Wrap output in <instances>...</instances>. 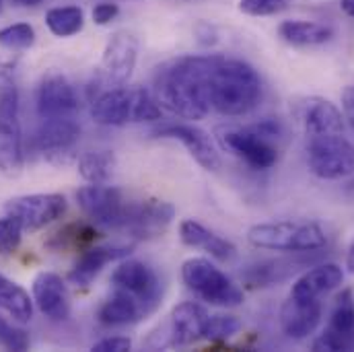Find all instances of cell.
<instances>
[{
  "mask_svg": "<svg viewBox=\"0 0 354 352\" xmlns=\"http://www.w3.org/2000/svg\"><path fill=\"white\" fill-rule=\"evenodd\" d=\"M282 134L284 128L274 118H264L256 124L245 126L216 128V138L221 147L256 172H268L278 163L280 151L276 142L282 138Z\"/></svg>",
  "mask_w": 354,
  "mask_h": 352,
  "instance_id": "3957f363",
  "label": "cell"
},
{
  "mask_svg": "<svg viewBox=\"0 0 354 352\" xmlns=\"http://www.w3.org/2000/svg\"><path fill=\"white\" fill-rule=\"evenodd\" d=\"M183 284L202 301L216 307H239L245 299L241 286L206 258H189L181 264Z\"/></svg>",
  "mask_w": 354,
  "mask_h": 352,
  "instance_id": "8992f818",
  "label": "cell"
},
{
  "mask_svg": "<svg viewBox=\"0 0 354 352\" xmlns=\"http://www.w3.org/2000/svg\"><path fill=\"white\" fill-rule=\"evenodd\" d=\"M77 202L95 227L120 231L128 200L124 194L107 183H88L77 192Z\"/></svg>",
  "mask_w": 354,
  "mask_h": 352,
  "instance_id": "8fae6325",
  "label": "cell"
},
{
  "mask_svg": "<svg viewBox=\"0 0 354 352\" xmlns=\"http://www.w3.org/2000/svg\"><path fill=\"white\" fill-rule=\"evenodd\" d=\"M241 319L237 315L231 313H216L210 315L206 322V330H204V340L210 342H227L233 336H237L241 332Z\"/></svg>",
  "mask_w": 354,
  "mask_h": 352,
  "instance_id": "1f68e13d",
  "label": "cell"
},
{
  "mask_svg": "<svg viewBox=\"0 0 354 352\" xmlns=\"http://www.w3.org/2000/svg\"><path fill=\"white\" fill-rule=\"evenodd\" d=\"M324 317V307L319 299L292 297L280 307V328L290 340H307L319 328Z\"/></svg>",
  "mask_w": 354,
  "mask_h": 352,
  "instance_id": "d6986e66",
  "label": "cell"
},
{
  "mask_svg": "<svg viewBox=\"0 0 354 352\" xmlns=\"http://www.w3.org/2000/svg\"><path fill=\"white\" fill-rule=\"evenodd\" d=\"M214 54L183 56L163 64L155 77V97L167 111L183 120H202L210 113V71Z\"/></svg>",
  "mask_w": 354,
  "mask_h": 352,
  "instance_id": "6da1fadb",
  "label": "cell"
},
{
  "mask_svg": "<svg viewBox=\"0 0 354 352\" xmlns=\"http://www.w3.org/2000/svg\"><path fill=\"white\" fill-rule=\"evenodd\" d=\"M17 6H25V8H29V6H37V4H41L44 0H12Z\"/></svg>",
  "mask_w": 354,
  "mask_h": 352,
  "instance_id": "ee69618b",
  "label": "cell"
},
{
  "mask_svg": "<svg viewBox=\"0 0 354 352\" xmlns=\"http://www.w3.org/2000/svg\"><path fill=\"white\" fill-rule=\"evenodd\" d=\"M35 109L39 120L52 118H77L79 97L73 83L58 73H50L41 79L35 93Z\"/></svg>",
  "mask_w": 354,
  "mask_h": 352,
  "instance_id": "9a60e30c",
  "label": "cell"
},
{
  "mask_svg": "<svg viewBox=\"0 0 354 352\" xmlns=\"http://www.w3.org/2000/svg\"><path fill=\"white\" fill-rule=\"evenodd\" d=\"M346 268H348L351 274H354V241L351 243L348 252H346Z\"/></svg>",
  "mask_w": 354,
  "mask_h": 352,
  "instance_id": "7bdbcfd3",
  "label": "cell"
},
{
  "mask_svg": "<svg viewBox=\"0 0 354 352\" xmlns=\"http://www.w3.org/2000/svg\"><path fill=\"white\" fill-rule=\"evenodd\" d=\"M208 317H210L208 311L194 301H183V303L176 305L169 315V322L165 326L163 340L159 342L157 349L189 346V344L202 340Z\"/></svg>",
  "mask_w": 354,
  "mask_h": 352,
  "instance_id": "2e32d148",
  "label": "cell"
},
{
  "mask_svg": "<svg viewBox=\"0 0 354 352\" xmlns=\"http://www.w3.org/2000/svg\"><path fill=\"white\" fill-rule=\"evenodd\" d=\"M46 27L56 37H73L85 27V12L81 6H56L46 12Z\"/></svg>",
  "mask_w": 354,
  "mask_h": 352,
  "instance_id": "f546056e",
  "label": "cell"
},
{
  "mask_svg": "<svg viewBox=\"0 0 354 352\" xmlns=\"http://www.w3.org/2000/svg\"><path fill=\"white\" fill-rule=\"evenodd\" d=\"M155 136L179 140L189 157L206 172H216L221 167V155L216 153L210 136L194 124H165L155 130Z\"/></svg>",
  "mask_w": 354,
  "mask_h": 352,
  "instance_id": "ac0fdd59",
  "label": "cell"
},
{
  "mask_svg": "<svg viewBox=\"0 0 354 352\" xmlns=\"http://www.w3.org/2000/svg\"><path fill=\"white\" fill-rule=\"evenodd\" d=\"M23 233H25V227L21 219L10 212H4L0 216V256L4 258L12 256L21 246Z\"/></svg>",
  "mask_w": 354,
  "mask_h": 352,
  "instance_id": "836d02e7",
  "label": "cell"
},
{
  "mask_svg": "<svg viewBox=\"0 0 354 352\" xmlns=\"http://www.w3.org/2000/svg\"><path fill=\"white\" fill-rule=\"evenodd\" d=\"M66 206L68 204L62 194H27L8 200L4 204V212L19 216L25 231L35 233L62 219Z\"/></svg>",
  "mask_w": 354,
  "mask_h": 352,
  "instance_id": "5bb4252c",
  "label": "cell"
},
{
  "mask_svg": "<svg viewBox=\"0 0 354 352\" xmlns=\"http://www.w3.org/2000/svg\"><path fill=\"white\" fill-rule=\"evenodd\" d=\"M344 282V270L334 262L313 266L311 270H305L292 284L290 295L303 297V299H319L322 295L338 288Z\"/></svg>",
  "mask_w": 354,
  "mask_h": 352,
  "instance_id": "d4e9b609",
  "label": "cell"
},
{
  "mask_svg": "<svg viewBox=\"0 0 354 352\" xmlns=\"http://www.w3.org/2000/svg\"><path fill=\"white\" fill-rule=\"evenodd\" d=\"M81 142V126L77 118H52L39 120L33 136L37 153L52 165H68L77 157Z\"/></svg>",
  "mask_w": 354,
  "mask_h": 352,
  "instance_id": "ba28073f",
  "label": "cell"
},
{
  "mask_svg": "<svg viewBox=\"0 0 354 352\" xmlns=\"http://www.w3.org/2000/svg\"><path fill=\"white\" fill-rule=\"evenodd\" d=\"M288 6V0H239V10L250 17H270Z\"/></svg>",
  "mask_w": 354,
  "mask_h": 352,
  "instance_id": "8d00e7d4",
  "label": "cell"
},
{
  "mask_svg": "<svg viewBox=\"0 0 354 352\" xmlns=\"http://www.w3.org/2000/svg\"><path fill=\"white\" fill-rule=\"evenodd\" d=\"M248 241L258 250L309 254L328 246V235L322 225L313 221H274L260 223L248 231Z\"/></svg>",
  "mask_w": 354,
  "mask_h": 352,
  "instance_id": "277c9868",
  "label": "cell"
},
{
  "mask_svg": "<svg viewBox=\"0 0 354 352\" xmlns=\"http://www.w3.org/2000/svg\"><path fill=\"white\" fill-rule=\"evenodd\" d=\"M136 60H138V39L128 31L113 33L103 50L93 89L97 91L103 87L126 85L134 73Z\"/></svg>",
  "mask_w": 354,
  "mask_h": 352,
  "instance_id": "30bf717a",
  "label": "cell"
},
{
  "mask_svg": "<svg viewBox=\"0 0 354 352\" xmlns=\"http://www.w3.org/2000/svg\"><path fill=\"white\" fill-rule=\"evenodd\" d=\"M149 315V311L145 309V305L132 297L126 290L113 288V293L101 303L97 317L103 326L109 328H122V326H132L138 324L140 319H145Z\"/></svg>",
  "mask_w": 354,
  "mask_h": 352,
  "instance_id": "cb8c5ba5",
  "label": "cell"
},
{
  "mask_svg": "<svg viewBox=\"0 0 354 352\" xmlns=\"http://www.w3.org/2000/svg\"><path fill=\"white\" fill-rule=\"evenodd\" d=\"M176 216L171 202L161 198H142L128 200L122 233H128L134 239H157L161 237Z\"/></svg>",
  "mask_w": 354,
  "mask_h": 352,
  "instance_id": "9c48e42d",
  "label": "cell"
},
{
  "mask_svg": "<svg viewBox=\"0 0 354 352\" xmlns=\"http://www.w3.org/2000/svg\"><path fill=\"white\" fill-rule=\"evenodd\" d=\"M2 6H4V0H0V12H2Z\"/></svg>",
  "mask_w": 354,
  "mask_h": 352,
  "instance_id": "f6af8a7d",
  "label": "cell"
},
{
  "mask_svg": "<svg viewBox=\"0 0 354 352\" xmlns=\"http://www.w3.org/2000/svg\"><path fill=\"white\" fill-rule=\"evenodd\" d=\"M311 349L317 352L354 351V295L342 288L332 305L326 330L313 340Z\"/></svg>",
  "mask_w": 354,
  "mask_h": 352,
  "instance_id": "4fadbf2b",
  "label": "cell"
},
{
  "mask_svg": "<svg viewBox=\"0 0 354 352\" xmlns=\"http://www.w3.org/2000/svg\"><path fill=\"white\" fill-rule=\"evenodd\" d=\"M118 15H120V6L115 2H109V0L95 4V8H93V21H95V25H109Z\"/></svg>",
  "mask_w": 354,
  "mask_h": 352,
  "instance_id": "f35d334b",
  "label": "cell"
},
{
  "mask_svg": "<svg viewBox=\"0 0 354 352\" xmlns=\"http://www.w3.org/2000/svg\"><path fill=\"white\" fill-rule=\"evenodd\" d=\"M340 8L346 17L354 19V0H340Z\"/></svg>",
  "mask_w": 354,
  "mask_h": 352,
  "instance_id": "b9f144b4",
  "label": "cell"
},
{
  "mask_svg": "<svg viewBox=\"0 0 354 352\" xmlns=\"http://www.w3.org/2000/svg\"><path fill=\"white\" fill-rule=\"evenodd\" d=\"M307 167L324 181H336L354 174V145L344 134L307 138Z\"/></svg>",
  "mask_w": 354,
  "mask_h": 352,
  "instance_id": "52a82bcc",
  "label": "cell"
},
{
  "mask_svg": "<svg viewBox=\"0 0 354 352\" xmlns=\"http://www.w3.org/2000/svg\"><path fill=\"white\" fill-rule=\"evenodd\" d=\"M301 270V262H286V260H266L248 266L241 272V280L248 288H266L274 286L286 278H290L295 272Z\"/></svg>",
  "mask_w": 354,
  "mask_h": 352,
  "instance_id": "4316f807",
  "label": "cell"
},
{
  "mask_svg": "<svg viewBox=\"0 0 354 352\" xmlns=\"http://www.w3.org/2000/svg\"><path fill=\"white\" fill-rule=\"evenodd\" d=\"M35 307L52 322H66L71 317V295L62 276L54 272H39L31 284Z\"/></svg>",
  "mask_w": 354,
  "mask_h": 352,
  "instance_id": "ffe728a7",
  "label": "cell"
},
{
  "mask_svg": "<svg viewBox=\"0 0 354 352\" xmlns=\"http://www.w3.org/2000/svg\"><path fill=\"white\" fill-rule=\"evenodd\" d=\"M113 288L126 290L132 297H136L145 309L151 313L157 311L163 299V282L153 266L142 260H124L111 274Z\"/></svg>",
  "mask_w": 354,
  "mask_h": 352,
  "instance_id": "7c38bea8",
  "label": "cell"
},
{
  "mask_svg": "<svg viewBox=\"0 0 354 352\" xmlns=\"http://www.w3.org/2000/svg\"><path fill=\"white\" fill-rule=\"evenodd\" d=\"M23 130H21V97L15 77L0 68V172L17 177L23 172Z\"/></svg>",
  "mask_w": 354,
  "mask_h": 352,
  "instance_id": "5b68a950",
  "label": "cell"
},
{
  "mask_svg": "<svg viewBox=\"0 0 354 352\" xmlns=\"http://www.w3.org/2000/svg\"><path fill=\"white\" fill-rule=\"evenodd\" d=\"M132 252L130 246H88L81 252L79 260L75 262L73 270L68 272V280L75 286L87 288L91 282L101 274V270L115 260L128 258Z\"/></svg>",
  "mask_w": 354,
  "mask_h": 352,
  "instance_id": "44dd1931",
  "label": "cell"
},
{
  "mask_svg": "<svg viewBox=\"0 0 354 352\" xmlns=\"http://www.w3.org/2000/svg\"><path fill=\"white\" fill-rule=\"evenodd\" d=\"M278 35L292 48H315L328 44L334 37V29L319 21L290 19L278 25Z\"/></svg>",
  "mask_w": 354,
  "mask_h": 352,
  "instance_id": "484cf974",
  "label": "cell"
},
{
  "mask_svg": "<svg viewBox=\"0 0 354 352\" xmlns=\"http://www.w3.org/2000/svg\"><path fill=\"white\" fill-rule=\"evenodd\" d=\"M97 237H99V233L93 225L71 223V225L62 227L56 235H52V239L48 241V248L54 252H83L88 246L95 243Z\"/></svg>",
  "mask_w": 354,
  "mask_h": 352,
  "instance_id": "f1b7e54d",
  "label": "cell"
},
{
  "mask_svg": "<svg viewBox=\"0 0 354 352\" xmlns=\"http://www.w3.org/2000/svg\"><path fill=\"white\" fill-rule=\"evenodd\" d=\"M161 103L157 101L155 93L147 89H134V105H132V122L142 124V122H157L161 120Z\"/></svg>",
  "mask_w": 354,
  "mask_h": 352,
  "instance_id": "e575fe53",
  "label": "cell"
},
{
  "mask_svg": "<svg viewBox=\"0 0 354 352\" xmlns=\"http://www.w3.org/2000/svg\"><path fill=\"white\" fill-rule=\"evenodd\" d=\"M35 44V29L29 23H12L0 29V48L10 52L29 50Z\"/></svg>",
  "mask_w": 354,
  "mask_h": 352,
  "instance_id": "d6a6232c",
  "label": "cell"
},
{
  "mask_svg": "<svg viewBox=\"0 0 354 352\" xmlns=\"http://www.w3.org/2000/svg\"><path fill=\"white\" fill-rule=\"evenodd\" d=\"M115 172L113 151H88L79 159V174L87 183H107Z\"/></svg>",
  "mask_w": 354,
  "mask_h": 352,
  "instance_id": "4dcf8cb0",
  "label": "cell"
},
{
  "mask_svg": "<svg viewBox=\"0 0 354 352\" xmlns=\"http://www.w3.org/2000/svg\"><path fill=\"white\" fill-rule=\"evenodd\" d=\"M132 349V340L128 336H107L93 344L95 352H126Z\"/></svg>",
  "mask_w": 354,
  "mask_h": 352,
  "instance_id": "74e56055",
  "label": "cell"
},
{
  "mask_svg": "<svg viewBox=\"0 0 354 352\" xmlns=\"http://www.w3.org/2000/svg\"><path fill=\"white\" fill-rule=\"evenodd\" d=\"M179 239L183 246L192 250H202L218 262H231L237 256V248L233 241L214 233L212 229L204 227L194 219H185L179 223Z\"/></svg>",
  "mask_w": 354,
  "mask_h": 352,
  "instance_id": "7402d4cb",
  "label": "cell"
},
{
  "mask_svg": "<svg viewBox=\"0 0 354 352\" xmlns=\"http://www.w3.org/2000/svg\"><path fill=\"white\" fill-rule=\"evenodd\" d=\"M134 89L103 87L91 93V115L99 126L120 128L132 122Z\"/></svg>",
  "mask_w": 354,
  "mask_h": 352,
  "instance_id": "e0dca14e",
  "label": "cell"
},
{
  "mask_svg": "<svg viewBox=\"0 0 354 352\" xmlns=\"http://www.w3.org/2000/svg\"><path fill=\"white\" fill-rule=\"evenodd\" d=\"M196 33H198L200 44H204V46H212V44L216 41V31H214V27H210L208 23H200L198 29H196Z\"/></svg>",
  "mask_w": 354,
  "mask_h": 352,
  "instance_id": "60d3db41",
  "label": "cell"
},
{
  "mask_svg": "<svg viewBox=\"0 0 354 352\" xmlns=\"http://www.w3.org/2000/svg\"><path fill=\"white\" fill-rule=\"evenodd\" d=\"M262 79L258 71L239 58L214 54L210 71V105L227 118L248 115L262 101Z\"/></svg>",
  "mask_w": 354,
  "mask_h": 352,
  "instance_id": "7a4b0ae2",
  "label": "cell"
},
{
  "mask_svg": "<svg viewBox=\"0 0 354 352\" xmlns=\"http://www.w3.org/2000/svg\"><path fill=\"white\" fill-rule=\"evenodd\" d=\"M303 128L307 138L326 134H344L342 109L326 97H309L303 105Z\"/></svg>",
  "mask_w": 354,
  "mask_h": 352,
  "instance_id": "603a6c76",
  "label": "cell"
},
{
  "mask_svg": "<svg viewBox=\"0 0 354 352\" xmlns=\"http://www.w3.org/2000/svg\"><path fill=\"white\" fill-rule=\"evenodd\" d=\"M342 115L354 132V85H348L342 91Z\"/></svg>",
  "mask_w": 354,
  "mask_h": 352,
  "instance_id": "ab89813d",
  "label": "cell"
},
{
  "mask_svg": "<svg viewBox=\"0 0 354 352\" xmlns=\"http://www.w3.org/2000/svg\"><path fill=\"white\" fill-rule=\"evenodd\" d=\"M31 340H29V334L27 330L10 324L6 317L0 315V346H4L6 351L23 352L29 349Z\"/></svg>",
  "mask_w": 354,
  "mask_h": 352,
  "instance_id": "d590c367",
  "label": "cell"
},
{
  "mask_svg": "<svg viewBox=\"0 0 354 352\" xmlns=\"http://www.w3.org/2000/svg\"><path fill=\"white\" fill-rule=\"evenodd\" d=\"M33 297H29L21 284L0 274V309L4 313H8L19 324H27L33 317Z\"/></svg>",
  "mask_w": 354,
  "mask_h": 352,
  "instance_id": "83f0119b",
  "label": "cell"
}]
</instances>
